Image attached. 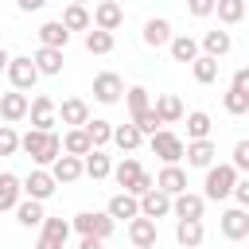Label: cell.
Masks as SVG:
<instances>
[{
	"mask_svg": "<svg viewBox=\"0 0 249 249\" xmlns=\"http://www.w3.org/2000/svg\"><path fill=\"white\" fill-rule=\"evenodd\" d=\"M19 148L39 163V167H51L58 156H62V136L58 132H39V128H27L19 136Z\"/></svg>",
	"mask_w": 249,
	"mask_h": 249,
	"instance_id": "1",
	"label": "cell"
},
{
	"mask_svg": "<svg viewBox=\"0 0 249 249\" xmlns=\"http://www.w3.org/2000/svg\"><path fill=\"white\" fill-rule=\"evenodd\" d=\"M241 175L230 167V163H210L206 167V191H202V198H214V202H222V198H230V191H233V183H237Z\"/></svg>",
	"mask_w": 249,
	"mask_h": 249,
	"instance_id": "2",
	"label": "cell"
},
{
	"mask_svg": "<svg viewBox=\"0 0 249 249\" xmlns=\"http://www.w3.org/2000/svg\"><path fill=\"white\" fill-rule=\"evenodd\" d=\"M70 230H78L82 237H101V241H105V237L117 230V222H113L105 210H82V214L70 222Z\"/></svg>",
	"mask_w": 249,
	"mask_h": 249,
	"instance_id": "3",
	"label": "cell"
},
{
	"mask_svg": "<svg viewBox=\"0 0 249 249\" xmlns=\"http://www.w3.org/2000/svg\"><path fill=\"white\" fill-rule=\"evenodd\" d=\"M4 74L12 78V89H19V93H27V89L39 82V70H35V62H31V54H12Z\"/></svg>",
	"mask_w": 249,
	"mask_h": 249,
	"instance_id": "4",
	"label": "cell"
},
{
	"mask_svg": "<svg viewBox=\"0 0 249 249\" xmlns=\"http://www.w3.org/2000/svg\"><path fill=\"white\" fill-rule=\"evenodd\" d=\"M148 140H152V152H156L163 163H179V160H183V136H175L171 128H160V132H152Z\"/></svg>",
	"mask_w": 249,
	"mask_h": 249,
	"instance_id": "5",
	"label": "cell"
},
{
	"mask_svg": "<svg viewBox=\"0 0 249 249\" xmlns=\"http://www.w3.org/2000/svg\"><path fill=\"white\" fill-rule=\"evenodd\" d=\"M19 187H23V198H35V202H47L51 195H54V179H51V171L47 167H35L27 179H19Z\"/></svg>",
	"mask_w": 249,
	"mask_h": 249,
	"instance_id": "6",
	"label": "cell"
},
{
	"mask_svg": "<svg viewBox=\"0 0 249 249\" xmlns=\"http://www.w3.org/2000/svg\"><path fill=\"white\" fill-rule=\"evenodd\" d=\"M89 23L97 27V31H117L121 23H124V8L117 4V0H101V4H93V16H89Z\"/></svg>",
	"mask_w": 249,
	"mask_h": 249,
	"instance_id": "7",
	"label": "cell"
},
{
	"mask_svg": "<svg viewBox=\"0 0 249 249\" xmlns=\"http://www.w3.org/2000/svg\"><path fill=\"white\" fill-rule=\"evenodd\" d=\"M27 117H31V128H39V132H54V124H58L54 101H51L47 93H39V97L27 105Z\"/></svg>",
	"mask_w": 249,
	"mask_h": 249,
	"instance_id": "8",
	"label": "cell"
},
{
	"mask_svg": "<svg viewBox=\"0 0 249 249\" xmlns=\"http://www.w3.org/2000/svg\"><path fill=\"white\" fill-rule=\"evenodd\" d=\"M121 93H124V82H121V74H113V70H101V74L93 78V97H97L101 105H117V101H121Z\"/></svg>",
	"mask_w": 249,
	"mask_h": 249,
	"instance_id": "9",
	"label": "cell"
},
{
	"mask_svg": "<svg viewBox=\"0 0 249 249\" xmlns=\"http://www.w3.org/2000/svg\"><path fill=\"white\" fill-rule=\"evenodd\" d=\"M128 241H132V249H156V241H160V226L152 222V218H132L128 222Z\"/></svg>",
	"mask_w": 249,
	"mask_h": 249,
	"instance_id": "10",
	"label": "cell"
},
{
	"mask_svg": "<svg viewBox=\"0 0 249 249\" xmlns=\"http://www.w3.org/2000/svg\"><path fill=\"white\" fill-rule=\"evenodd\" d=\"M66 237H70V222H62V218H43V233H39L35 249H66Z\"/></svg>",
	"mask_w": 249,
	"mask_h": 249,
	"instance_id": "11",
	"label": "cell"
},
{
	"mask_svg": "<svg viewBox=\"0 0 249 249\" xmlns=\"http://www.w3.org/2000/svg\"><path fill=\"white\" fill-rule=\"evenodd\" d=\"M156 191H163L167 198L183 195V191H187V171H183L179 163H163V171L156 175Z\"/></svg>",
	"mask_w": 249,
	"mask_h": 249,
	"instance_id": "12",
	"label": "cell"
},
{
	"mask_svg": "<svg viewBox=\"0 0 249 249\" xmlns=\"http://www.w3.org/2000/svg\"><path fill=\"white\" fill-rule=\"evenodd\" d=\"M202 210H206V198L195 195V191H183L171 198V214L175 218H191V222H202Z\"/></svg>",
	"mask_w": 249,
	"mask_h": 249,
	"instance_id": "13",
	"label": "cell"
},
{
	"mask_svg": "<svg viewBox=\"0 0 249 249\" xmlns=\"http://www.w3.org/2000/svg\"><path fill=\"white\" fill-rule=\"evenodd\" d=\"M222 237H230V241H241V237H249V210H241V206H230L226 214H222Z\"/></svg>",
	"mask_w": 249,
	"mask_h": 249,
	"instance_id": "14",
	"label": "cell"
},
{
	"mask_svg": "<svg viewBox=\"0 0 249 249\" xmlns=\"http://www.w3.org/2000/svg\"><path fill=\"white\" fill-rule=\"evenodd\" d=\"M54 113H58V121L70 124V128H82V124L89 121V105H86L82 97H66L62 105H54Z\"/></svg>",
	"mask_w": 249,
	"mask_h": 249,
	"instance_id": "15",
	"label": "cell"
},
{
	"mask_svg": "<svg viewBox=\"0 0 249 249\" xmlns=\"http://www.w3.org/2000/svg\"><path fill=\"white\" fill-rule=\"evenodd\" d=\"M171 214V198L163 195V191H148V195H140V218H152V222H160V218H167Z\"/></svg>",
	"mask_w": 249,
	"mask_h": 249,
	"instance_id": "16",
	"label": "cell"
},
{
	"mask_svg": "<svg viewBox=\"0 0 249 249\" xmlns=\"http://www.w3.org/2000/svg\"><path fill=\"white\" fill-rule=\"evenodd\" d=\"M27 93H19V89H12V93H0V117H4V124H16V121H23L27 117Z\"/></svg>",
	"mask_w": 249,
	"mask_h": 249,
	"instance_id": "17",
	"label": "cell"
},
{
	"mask_svg": "<svg viewBox=\"0 0 249 249\" xmlns=\"http://www.w3.org/2000/svg\"><path fill=\"white\" fill-rule=\"evenodd\" d=\"M140 39L148 43V47H167L171 43V23L163 19V16H152V19H144V31H140Z\"/></svg>",
	"mask_w": 249,
	"mask_h": 249,
	"instance_id": "18",
	"label": "cell"
},
{
	"mask_svg": "<svg viewBox=\"0 0 249 249\" xmlns=\"http://www.w3.org/2000/svg\"><path fill=\"white\" fill-rule=\"evenodd\" d=\"M183 156H187L191 167H210L214 156H218V148H214V140H187L183 144Z\"/></svg>",
	"mask_w": 249,
	"mask_h": 249,
	"instance_id": "19",
	"label": "cell"
},
{
	"mask_svg": "<svg viewBox=\"0 0 249 249\" xmlns=\"http://www.w3.org/2000/svg\"><path fill=\"white\" fill-rule=\"evenodd\" d=\"M105 214L117 222V218H124V222H132L136 214H140V198L136 195H128V191H121V195H113L109 198V206H105Z\"/></svg>",
	"mask_w": 249,
	"mask_h": 249,
	"instance_id": "20",
	"label": "cell"
},
{
	"mask_svg": "<svg viewBox=\"0 0 249 249\" xmlns=\"http://www.w3.org/2000/svg\"><path fill=\"white\" fill-rule=\"evenodd\" d=\"M152 113H156L160 124H175V121H183V101L175 93H160L156 105H152Z\"/></svg>",
	"mask_w": 249,
	"mask_h": 249,
	"instance_id": "21",
	"label": "cell"
},
{
	"mask_svg": "<svg viewBox=\"0 0 249 249\" xmlns=\"http://www.w3.org/2000/svg\"><path fill=\"white\" fill-rule=\"evenodd\" d=\"M109 171H113V160H109L101 148H93V152L82 156V175H89L93 183H97V179H109Z\"/></svg>",
	"mask_w": 249,
	"mask_h": 249,
	"instance_id": "22",
	"label": "cell"
},
{
	"mask_svg": "<svg viewBox=\"0 0 249 249\" xmlns=\"http://www.w3.org/2000/svg\"><path fill=\"white\" fill-rule=\"evenodd\" d=\"M47 171H51L54 183H78V179H82V160H78V156H58Z\"/></svg>",
	"mask_w": 249,
	"mask_h": 249,
	"instance_id": "23",
	"label": "cell"
},
{
	"mask_svg": "<svg viewBox=\"0 0 249 249\" xmlns=\"http://www.w3.org/2000/svg\"><path fill=\"white\" fill-rule=\"evenodd\" d=\"M31 62H35V70L47 74V78L62 74V51H54V47H39V51L31 54Z\"/></svg>",
	"mask_w": 249,
	"mask_h": 249,
	"instance_id": "24",
	"label": "cell"
},
{
	"mask_svg": "<svg viewBox=\"0 0 249 249\" xmlns=\"http://www.w3.org/2000/svg\"><path fill=\"white\" fill-rule=\"evenodd\" d=\"M202 237H206V230H202V222H191V218H179V226H175V241H179L183 249H198V245H202Z\"/></svg>",
	"mask_w": 249,
	"mask_h": 249,
	"instance_id": "25",
	"label": "cell"
},
{
	"mask_svg": "<svg viewBox=\"0 0 249 249\" xmlns=\"http://www.w3.org/2000/svg\"><path fill=\"white\" fill-rule=\"evenodd\" d=\"M23 198V187H19V175L12 171H0V210H16V202Z\"/></svg>",
	"mask_w": 249,
	"mask_h": 249,
	"instance_id": "26",
	"label": "cell"
},
{
	"mask_svg": "<svg viewBox=\"0 0 249 249\" xmlns=\"http://www.w3.org/2000/svg\"><path fill=\"white\" fill-rule=\"evenodd\" d=\"M70 43V31L58 23V19H47L43 27H39V47H54V51H62Z\"/></svg>",
	"mask_w": 249,
	"mask_h": 249,
	"instance_id": "27",
	"label": "cell"
},
{
	"mask_svg": "<svg viewBox=\"0 0 249 249\" xmlns=\"http://www.w3.org/2000/svg\"><path fill=\"white\" fill-rule=\"evenodd\" d=\"M86 152H93L86 128H66V136H62V156H78V160H82Z\"/></svg>",
	"mask_w": 249,
	"mask_h": 249,
	"instance_id": "28",
	"label": "cell"
},
{
	"mask_svg": "<svg viewBox=\"0 0 249 249\" xmlns=\"http://www.w3.org/2000/svg\"><path fill=\"white\" fill-rule=\"evenodd\" d=\"M43 218H47V214H43V202H35V198H19V202H16V222H19V226L31 230V226H43Z\"/></svg>",
	"mask_w": 249,
	"mask_h": 249,
	"instance_id": "29",
	"label": "cell"
},
{
	"mask_svg": "<svg viewBox=\"0 0 249 249\" xmlns=\"http://www.w3.org/2000/svg\"><path fill=\"white\" fill-rule=\"evenodd\" d=\"M66 31H89L93 23H89V8H82V4H66V12H62V19H58Z\"/></svg>",
	"mask_w": 249,
	"mask_h": 249,
	"instance_id": "30",
	"label": "cell"
},
{
	"mask_svg": "<svg viewBox=\"0 0 249 249\" xmlns=\"http://www.w3.org/2000/svg\"><path fill=\"white\" fill-rule=\"evenodd\" d=\"M230 47H233L230 31H206V35H202V54H210V58L230 54Z\"/></svg>",
	"mask_w": 249,
	"mask_h": 249,
	"instance_id": "31",
	"label": "cell"
},
{
	"mask_svg": "<svg viewBox=\"0 0 249 249\" xmlns=\"http://www.w3.org/2000/svg\"><path fill=\"white\" fill-rule=\"evenodd\" d=\"M167 51H171L175 62H195V58H198V43H195L191 35H171Z\"/></svg>",
	"mask_w": 249,
	"mask_h": 249,
	"instance_id": "32",
	"label": "cell"
},
{
	"mask_svg": "<svg viewBox=\"0 0 249 249\" xmlns=\"http://www.w3.org/2000/svg\"><path fill=\"white\" fill-rule=\"evenodd\" d=\"M140 171H144V167H140V163H136L132 156H124V160H121V163H117V167H113L109 175L117 179V187H124V191H132V183L140 179Z\"/></svg>",
	"mask_w": 249,
	"mask_h": 249,
	"instance_id": "33",
	"label": "cell"
},
{
	"mask_svg": "<svg viewBox=\"0 0 249 249\" xmlns=\"http://www.w3.org/2000/svg\"><path fill=\"white\" fill-rule=\"evenodd\" d=\"M124 101H128V113H132V121L128 124H136L148 109H152V101H148V89L144 86H132V89H124Z\"/></svg>",
	"mask_w": 249,
	"mask_h": 249,
	"instance_id": "34",
	"label": "cell"
},
{
	"mask_svg": "<svg viewBox=\"0 0 249 249\" xmlns=\"http://www.w3.org/2000/svg\"><path fill=\"white\" fill-rule=\"evenodd\" d=\"M187 117V140H210V113L195 109V113H183Z\"/></svg>",
	"mask_w": 249,
	"mask_h": 249,
	"instance_id": "35",
	"label": "cell"
},
{
	"mask_svg": "<svg viewBox=\"0 0 249 249\" xmlns=\"http://www.w3.org/2000/svg\"><path fill=\"white\" fill-rule=\"evenodd\" d=\"M82 128H86V136H89V144H93V148H105V144L113 140V124H109V121H101V117H89Z\"/></svg>",
	"mask_w": 249,
	"mask_h": 249,
	"instance_id": "36",
	"label": "cell"
},
{
	"mask_svg": "<svg viewBox=\"0 0 249 249\" xmlns=\"http://www.w3.org/2000/svg\"><path fill=\"white\" fill-rule=\"evenodd\" d=\"M214 12L226 27H233V23L245 19V0H214Z\"/></svg>",
	"mask_w": 249,
	"mask_h": 249,
	"instance_id": "37",
	"label": "cell"
},
{
	"mask_svg": "<svg viewBox=\"0 0 249 249\" xmlns=\"http://www.w3.org/2000/svg\"><path fill=\"white\" fill-rule=\"evenodd\" d=\"M191 74H195V82H198V86H210V82L218 78V58H210V54H198V58L191 62Z\"/></svg>",
	"mask_w": 249,
	"mask_h": 249,
	"instance_id": "38",
	"label": "cell"
},
{
	"mask_svg": "<svg viewBox=\"0 0 249 249\" xmlns=\"http://www.w3.org/2000/svg\"><path fill=\"white\" fill-rule=\"evenodd\" d=\"M140 140H144V136H140L136 124H117V128H113V144H117L121 152H136Z\"/></svg>",
	"mask_w": 249,
	"mask_h": 249,
	"instance_id": "39",
	"label": "cell"
},
{
	"mask_svg": "<svg viewBox=\"0 0 249 249\" xmlns=\"http://www.w3.org/2000/svg\"><path fill=\"white\" fill-rule=\"evenodd\" d=\"M86 51H89V54H109V51H113V35L89 27V31H86Z\"/></svg>",
	"mask_w": 249,
	"mask_h": 249,
	"instance_id": "40",
	"label": "cell"
},
{
	"mask_svg": "<svg viewBox=\"0 0 249 249\" xmlns=\"http://www.w3.org/2000/svg\"><path fill=\"white\" fill-rule=\"evenodd\" d=\"M222 105H226V113H233V117H245L249 113V93L245 89H226V97H222Z\"/></svg>",
	"mask_w": 249,
	"mask_h": 249,
	"instance_id": "41",
	"label": "cell"
},
{
	"mask_svg": "<svg viewBox=\"0 0 249 249\" xmlns=\"http://www.w3.org/2000/svg\"><path fill=\"white\" fill-rule=\"evenodd\" d=\"M12 152H19V132L12 124H0V156H12Z\"/></svg>",
	"mask_w": 249,
	"mask_h": 249,
	"instance_id": "42",
	"label": "cell"
},
{
	"mask_svg": "<svg viewBox=\"0 0 249 249\" xmlns=\"http://www.w3.org/2000/svg\"><path fill=\"white\" fill-rule=\"evenodd\" d=\"M230 167L241 175V171H249V140H237L233 144V160H230Z\"/></svg>",
	"mask_w": 249,
	"mask_h": 249,
	"instance_id": "43",
	"label": "cell"
},
{
	"mask_svg": "<svg viewBox=\"0 0 249 249\" xmlns=\"http://www.w3.org/2000/svg\"><path fill=\"white\" fill-rule=\"evenodd\" d=\"M230 195H233V202H237V206H241V210H249V179H237V183H233V191H230Z\"/></svg>",
	"mask_w": 249,
	"mask_h": 249,
	"instance_id": "44",
	"label": "cell"
},
{
	"mask_svg": "<svg viewBox=\"0 0 249 249\" xmlns=\"http://www.w3.org/2000/svg\"><path fill=\"white\" fill-rule=\"evenodd\" d=\"M187 12L198 16V19H206V16H214V0H187Z\"/></svg>",
	"mask_w": 249,
	"mask_h": 249,
	"instance_id": "45",
	"label": "cell"
},
{
	"mask_svg": "<svg viewBox=\"0 0 249 249\" xmlns=\"http://www.w3.org/2000/svg\"><path fill=\"white\" fill-rule=\"evenodd\" d=\"M152 187H156V179H152V175H148V171H140V179H136V183H132V191H128V195H136V198H140V195H148V191H152Z\"/></svg>",
	"mask_w": 249,
	"mask_h": 249,
	"instance_id": "46",
	"label": "cell"
},
{
	"mask_svg": "<svg viewBox=\"0 0 249 249\" xmlns=\"http://www.w3.org/2000/svg\"><path fill=\"white\" fill-rule=\"evenodd\" d=\"M230 86H233V89H245V93H249V70L241 66V70L233 74V82H230Z\"/></svg>",
	"mask_w": 249,
	"mask_h": 249,
	"instance_id": "47",
	"label": "cell"
},
{
	"mask_svg": "<svg viewBox=\"0 0 249 249\" xmlns=\"http://www.w3.org/2000/svg\"><path fill=\"white\" fill-rule=\"evenodd\" d=\"M43 4H47V0H16V8H19V12H39Z\"/></svg>",
	"mask_w": 249,
	"mask_h": 249,
	"instance_id": "48",
	"label": "cell"
},
{
	"mask_svg": "<svg viewBox=\"0 0 249 249\" xmlns=\"http://www.w3.org/2000/svg\"><path fill=\"white\" fill-rule=\"evenodd\" d=\"M78 249H105V241H101V237H82Z\"/></svg>",
	"mask_w": 249,
	"mask_h": 249,
	"instance_id": "49",
	"label": "cell"
},
{
	"mask_svg": "<svg viewBox=\"0 0 249 249\" xmlns=\"http://www.w3.org/2000/svg\"><path fill=\"white\" fill-rule=\"evenodd\" d=\"M8 58H12V54H8V51H4V47H0V74H4V70H8Z\"/></svg>",
	"mask_w": 249,
	"mask_h": 249,
	"instance_id": "50",
	"label": "cell"
},
{
	"mask_svg": "<svg viewBox=\"0 0 249 249\" xmlns=\"http://www.w3.org/2000/svg\"><path fill=\"white\" fill-rule=\"evenodd\" d=\"M70 4H82V8H86V4H89V0H70Z\"/></svg>",
	"mask_w": 249,
	"mask_h": 249,
	"instance_id": "51",
	"label": "cell"
}]
</instances>
